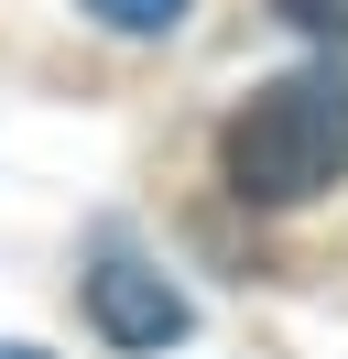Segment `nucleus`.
Wrapping results in <instances>:
<instances>
[{"mask_svg": "<svg viewBox=\"0 0 348 359\" xmlns=\"http://www.w3.org/2000/svg\"><path fill=\"white\" fill-rule=\"evenodd\" d=\"M87 11H98L109 33H130V44H152V33H174L196 11V0H87Z\"/></svg>", "mask_w": 348, "mask_h": 359, "instance_id": "nucleus-3", "label": "nucleus"}, {"mask_svg": "<svg viewBox=\"0 0 348 359\" xmlns=\"http://www.w3.org/2000/svg\"><path fill=\"white\" fill-rule=\"evenodd\" d=\"M87 316H98L109 348H174L185 337V294L163 272H142V262H98L87 272Z\"/></svg>", "mask_w": 348, "mask_h": 359, "instance_id": "nucleus-2", "label": "nucleus"}, {"mask_svg": "<svg viewBox=\"0 0 348 359\" xmlns=\"http://www.w3.org/2000/svg\"><path fill=\"white\" fill-rule=\"evenodd\" d=\"M0 359H33V348H0Z\"/></svg>", "mask_w": 348, "mask_h": 359, "instance_id": "nucleus-5", "label": "nucleus"}, {"mask_svg": "<svg viewBox=\"0 0 348 359\" xmlns=\"http://www.w3.org/2000/svg\"><path fill=\"white\" fill-rule=\"evenodd\" d=\"M272 11H283V22H294V33H326V44H337V33H348V0H272Z\"/></svg>", "mask_w": 348, "mask_h": 359, "instance_id": "nucleus-4", "label": "nucleus"}, {"mask_svg": "<svg viewBox=\"0 0 348 359\" xmlns=\"http://www.w3.org/2000/svg\"><path fill=\"white\" fill-rule=\"evenodd\" d=\"M218 175L239 207H304L348 175V76L337 66H294L272 88H250L218 131Z\"/></svg>", "mask_w": 348, "mask_h": 359, "instance_id": "nucleus-1", "label": "nucleus"}]
</instances>
